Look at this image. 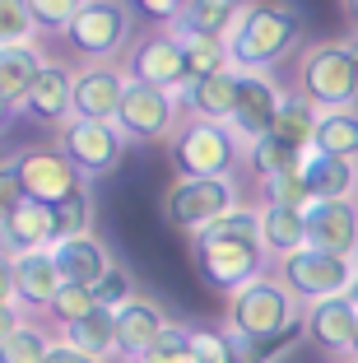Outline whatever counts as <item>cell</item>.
Instances as JSON below:
<instances>
[{
	"mask_svg": "<svg viewBox=\"0 0 358 363\" xmlns=\"http://www.w3.org/2000/svg\"><path fill=\"white\" fill-rule=\"evenodd\" d=\"M52 257H56V270H61L65 284H84V289H98V284H103V279L116 270L112 252H107L103 238H94V233L56 242V247H52Z\"/></svg>",
	"mask_w": 358,
	"mask_h": 363,
	"instance_id": "44dd1931",
	"label": "cell"
},
{
	"mask_svg": "<svg viewBox=\"0 0 358 363\" xmlns=\"http://www.w3.org/2000/svg\"><path fill=\"white\" fill-rule=\"evenodd\" d=\"M330 363H354V359H330Z\"/></svg>",
	"mask_w": 358,
	"mask_h": 363,
	"instance_id": "60d3db41",
	"label": "cell"
},
{
	"mask_svg": "<svg viewBox=\"0 0 358 363\" xmlns=\"http://www.w3.org/2000/svg\"><path fill=\"white\" fill-rule=\"evenodd\" d=\"M303 38V19L289 5H242V19L228 38L233 65L242 75H270Z\"/></svg>",
	"mask_w": 358,
	"mask_h": 363,
	"instance_id": "277c9868",
	"label": "cell"
},
{
	"mask_svg": "<svg viewBox=\"0 0 358 363\" xmlns=\"http://www.w3.org/2000/svg\"><path fill=\"white\" fill-rule=\"evenodd\" d=\"M126 145L130 140L116 130V121H79V117H70L61 130H56V150H61V159L70 163L84 182L112 177V172L121 168V159H126Z\"/></svg>",
	"mask_w": 358,
	"mask_h": 363,
	"instance_id": "9c48e42d",
	"label": "cell"
},
{
	"mask_svg": "<svg viewBox=\"0 0 358 363\" xmlns=\"http://www.w3.org/2000/svg\"><path fill=\"white\" fill-rule=\"evenodd\" d=\"M121 70L130 75V84H149V89H168V94H186L191 70H186V43L172 28L158 23L154 33H140L130 52L121 56Z\"/></svg>",
	"mask_w": 358,
	"mask_h": 363,
	"instance_id": "8fae6325",
	"label": "cell"
},
{
	"mask_svg": "<svg viewBox=\"0 0 358 363\" xmlns=\"http://www.w3.org/2000/svg\"><path fill=\"white\" fill-rule=\"evenodd\" d=\"M293 94H303L316 112L358 107V70H354V56H349L345 38L303 47V56L293 65Z\"/></svg>",
	"mask_w": 358,
	"mask_h": 363,
	"instance_id": "5b68a950",
	"label": "cell"
},
{
	"mask_svg": "<svg viewBox=\"0 0 358 363\" xmlns=\"http://www.w3.org/2000/svg\"><path fill=\"white\" fill-rule=\"evenodd\" d=\"M38 19H33V5L23 0H5L0 5V52L10 47H38Z\"/></svg>",
	"mask_w": 358,
	"mask_h": 363,
	"instance_id": "d6a6232c",
	"label": "cell"
},
{
	"mask_svg": "<svg viewBox=\"0 0 358 363\" xmlns=\"http://www.w3.org/2000/svg\"><path fill=\"white\" fill-rule=\"evenodd\" d=\"M94 298H98V308H112V312H116V308H126V303L135 298V284H130V275H126V270L116 266L112 275H107L103 284L94 289Z\"/></svg>",
	"mask_w": 358,
	"mask_h": 363,
	"instance_id": "74e56055",
	"label": "cell"
},
{
	"mask_svg": "<svg viewBox=\"0 0 358 363\" xmlns=\"http://www.w3.org/2000/svg\"><path fill=\"white\" fill-rule=\"evenodd\" d=\"M56 233H61V242H65V238L94 233V201H89V186H84V191H74L70 201L56 205Z\"/></svg>",
	"mask_w": 358,
	"mask_h": 363,
	"instance_id": "e575fe53",
	"label": "cell"
},
{
	"mask_svg": "<svg viewBox=\"0 0 358 363\" xmlns=\"http://www.w3.org/2000/svg\"><path fill=\"white\" fill-rule=\"evenodd\" d=\"M284 94L289 89L279 84L274 75H242V89H237V107H233V135L242 140L252 150L256 140L274 135V117L284 107Z\"/></svg>",
	"mask_w": 358,
	"mask_h": 363,
	"instance_id": "5bb4252c",
	"label": "cell"
},
{
	"mask_svg": "<svg viewBox=\"0 0 358 363\" xmlns=\"http://www.w3.org/2000/svg\"><path fill=\"white\" fill-rule=\"evenodd\" d=\"M237 89H242V70H228V75L201 79V84H186L181 94V117H201V121H233V107H237Z\"/></svg>",
	"mask_w": 358,
	"mask_h": 363,
	"instance_id": "cb8c5ba5",
	"label": "cell"
},
{
	"mask_svg": "<svg viewBox=\"0 0 358 363\" xmlns=\"http://www.w3.org/2000/svg\"><path fill=\"white\" fill-rule=\"evenodd\" d=\"M345 43H349V56H354V70H358V33H354V38H345Z\"/></svg>",
	"mask_w": 358,
	"mask_h": 363,
	"instance_id": "ab89813d",
	"label": "cell"
},
{
	"mask_svg": "<svg viewBox=\"0 0 358 363\" xmlns=\"http://www.w3.org/2000/svg\"><path fill=\"white\" fill-rule=\"evenodd\" d=\"M0 233H5V257H23V252H52L61 242L56 233V210L38 201H14L0 210Z\"/></svg>",
	"mask_w": 358,
	"mask_h": 363,
	"instance_id": "ac0fdd59",
	"label": "cell"
},
{
	"mask_svg": "<svg viewBox=\"0 0 358 363\" xmlns=\"http://www.w3.org/2000/svg\"><path fill=\"white\" fill-rule=\"evenodd\" d=\"M43 70H47L43 47H10V52H0V103H5L10 117L23 112V103H28Z\"/></svg>",
	"mask_w": 358,
	"mask_h": 363,
	"instance_id": "7402d4cb",
	"label": "cell"
},
{
	"mask_svg": "<svg viewBox=\"0 0 358 363\" xmlns=\"http://www.w3.org/2000/svg\"><path fill=\"white\" fill-rule=\"evenodd\" d=\"M354 363H358V340H354Z\"/></svg>",
	"mask_w": 358,
	"mask_h": 363,
	"instance_id": "b9f144b4",
	"label": "cell"
},
{
	"mask_svg": "<svg viewBox=\"0 0 358 363\" xmlns=\"http://www.w3.org/2000/svg\"><path fill=\"white\" fill-rule=\"evenodd\" d=\"M130 75L121 61H89L74 70V117L79 121H116L126 103Z\"/></svg>",
	"mask_w": 358,
	"mask_h": 363,
	"instance_id": "4fadbf2b",
	"label": "cell"
},
{
	"mask_svg": "<svg viewBox=\"0 0 358 363\" xmlns=\"http://www.w3.org/2000/svg\"><path fill=\"white\" fill-rule=\"evenodd\" d=\"M168 154L177 177H233L247 163V145L233 135V126L201 117H181Z\"/></svg>",
	"mask_w": 358,
	"mask_h": 363,
	"instance_id": "52a82bcc",
	"label": "cell"
},
{
	"mask_svg": "<svg viewBox=\"0 0 358 363\" xmlns=\"http://www.w3.org/2000/svg\"><path fill=\"white\" fill-rule=\"evenodd\" d=\"M61 340L107 363V359L116 354V312H112V308H94L84 321H74V326H65V331H61Z\"/></svg>",
	"mask_w": 358,
	"mask_h": 363,
	"instance_id": "83f0119b",
	"label": "cell"
},
{
	"mask_svg": "<svg viewBox=\"0 0 358 363\" xmlns=\"http://www.w3.org/2000/svg\"><path fill=\"white\" fill-rule=\"evenodd\" d=\"M74 14H79V5H70V0H33V19L43 33H70Z\"/></svg>",
	"mask_w": 358,
	"mask_h": 363,
	"instance_id": "8d00e7d4",
	"label": "cell"
},
{
	"mask_svg": "<svg viewBox=\"0 0 358 363\" xmlns=\"http://www.w3.org/2000/svg\"><path fill=\"white\" fill-rule=\"evenodd\" d=\"M89 182L61 159L56 145H23L5 159L0 168V205H14V201H38V205H61L70 201L74 191H84Z\"/></svg>",
	"mask_w": 358,
	"mask_h": 363,
	"instance_id": "3957f363",
	"label": "cell"
},
{
	"mask_svg": "<svg viewBox=\"0 0 358 363\" xmlns=\"http://www.w3.org/2000/svg\"><path fill=\"white\" fill-rule=\"evenodd\" d=\"M307 247L358 261V201H312L307 205Z\"/></svg>",
	"mask_w": 358,
	"mask_h": 363,
	"instance_id": "e0dca14e",
	"label": "cell"
},
{
	"mask_svg": "<svg viewBox=\"0 0 358 363\" xmlns=\"http://www.w3.org/2000/svg\"><path fill=\"white\" fill-rule=\"evenodd\" d=\"M181 43H186L191 84H201V79H214V75H228V70H237V65H233L228 43H214V38H181Z\"/></svg>",
	"mask_w": 358,
	"mask_h": 363,
	"instance_id": "4dcf8cb0",
	"label": "cell"
},
{
	"mask_svg": "<svg viewBox=\"0 0 358 363\" xmlns=\"http://www.w3.org/2000/svg\"><path fill=\"white\" fill-rule=\"evenodd\" d=\"M23 117L47 121V126H56V130L74 117V70L65 61H47V70L38 75L28 103H23Z\"/></svg>",
	"mask_w": 358,
	"mask_h": 363,
	"instance_id": "ffe728a7",
	"label": "cell"
},
{
	"mask_svg": "<svg viewBox=\"0 0 358 363\" xmlns=\"http://www.w3.org/2000/svg\"><path fill=\"white\" fill-rule=\"evenodd\" d=\"M274 275L284 279L289 294H293L303 308H312V303H326V298H345V294H354V289H358V261L330 257V252H316V247H303L298 257L279 261V266H274Z\"/></svg>",
	"mask_w": 358,
	"mask_h": 363,
	"instance_id": "ba28073f",
	"label": "cell"
},
{
	"mask_svg": "<svg viewBox=\"0 0 358 363\" xmlns=\"http://www.w3.org/2000/svg\"><path fill=\"white\" fill-rule=\"evenodd\" d=\"M177 126H181V94L149 89V84L126 89V103L116 112V130H121L130 145H158V140L172 145Z\"/></svg>",
	"mask_w": 358,
	"mask_h": 363,
	"instance_id": "7c38bea8",
	"label": "cell"
},
{
	"mask_svg": "<svg viewBox=\"0 0 358 363\" xmlns=\"http://www.w3.org/2000/svg\"><path fill=\"white\" fill-rule=\"evenodd\" d=\"M47 363H103V359H94V354H84V350H74V345H56V350H52V359H47Z\"/></svg>",
	"mask_w": 358,
	"mask_h": 363,
	"instance_id": "f35d334b",
	"label": "cell"
},
{
	"mask_svg": "<svg viewBox=\"0 0 358 363\" xmlns=\"http://www.w3.org/2000/svg\"><path fill=\"white\" fill-rule=\"evenodd\" d=\"M303 177L312 201H358V163L354 159H326V154H307Z\"/></svg>",
	"mask_w": 358,
	"mask_h": 363,
	"instance_id": "d4e9b609",
	"label": "cell"
},
{
	"mask_svg": "<svg viewBox=\"0 0 358 363\" xmlns=\"http://www.w3.org/2000/svg\"><path fill=\"white\" fill-rule=\"evenodd\" d=\"M303 335L326 354V359H354V340H358V298H326L312 303L303 312Z\"/></svg>",
	"mask_w": 358,
	"mask_h": 363,
	"instance_id": "2e32d148",
	"label": "cell"
},
{
	"mask_svg": "<svg viewBox=\"0 0 358 363\" xmlns=\"http://www.w3.org/2000/svg\"><path fill=\"white\" fill-rule=\"evenodd\" d=\"M303 303L289 294V284L279 275H265L256 284H247L242 294H233L223 308V331L242 345L256 363H270V350H284L289 335L303 331Z\"/></svg>",
	"mask_w": 358,
	"mask_h": 363,
	"instance_id": "7a4b0ae2",
	"label": "cell"
},
{
	"mask_svg": "<svg viewBox=\"0 0 358 363\" xmlns=\"http://www.w3.org/2000/svg\"><path fill=\"white\" fill-rule=\"evenodd\" d=\"M130 33H135V10H130V5L84 0L65 38L74 43V52L84 56V65H89V61H121V56L130 52V43H135Z\"/></svg>",
	"mask_w": 358,
	"mask_h": 363,
	"instance_id": "30bf717a",
	"label": "cell"
},
{
	"mask_svg": "<svg viewBox=\"0 0 358 363\" xmlns=\"http://www.w3.org/2000/svg\"><path fill=\"white\" fill-rule=\"evenodd\" d=\"M316 126H321V112H316L303 94H293V89H289V94H284V107H279V117H274V135L284 140V145H293L298 154H312Z\"/></svg>",
	"mask_w": 358,
	"mask_h": 363,
	"instance_id": "f1b7e54d",
	"label": "cell"
},
{
	"mask_svg": "<svg viewBox=\"0 0 358 363\" xmlns=\"http://www.w3.org/2000/svg\"><path fill=\"white\" fill-rule=\"evenodd\" d=\"M61 335H52L43 321H14L5 326V340H0V363H47Z\"/></svg>",
	"mask_w": 358,
	"mask_h": 363,
	"instance_id": "4316f807",
	"label": "cell"
},
{
	"mask_svg": "<svg viewBox=\"0 0 358 363\" xmlns=\"http://www.w3.org/2000/svg\"><path fill=\"white\" fill-rule=\"evenodd\" d=\"M247 196L237 186V177H177L163 196V224L172 233L201 238L205 228H214L219 219H228L233 210H242Z\"/></svg>",
	"mask_w": 358,
	"mask_h": 363,
	"instance_id": "8992f818",
	"label": "cell"
},
{
	"mask_svg": "<svg viewBox=\"0 0 358 363\" xmlns=\"http://www.w3.org/2000/svg\"><path fill=\"white\" fill-rule=\"evenodd\" d=\"M261 247H265V257H270L274 266L298 257L307 247V210H293V205H261Z\"/></svg>",
	"mask_w": 358,
	"mask_h": 363,
	"instance_id": "603a6c76",
	"label": "cell"
},
{
	"mask_svg": "<svg viewBox=\"0 0 358 363\" xmlns=\"http://www.w3.org/2000/svg\"><path fill=\"white\" fill-rule=\"evenodd\" d=\"M61 289H65V279H61V270H56L52 252L5 257V298H10V303L38 312V308H52Z\"/></svg>",
	"mask_w": 358,
	"mask_h": 363,
	"instance_id": "9a60e30c",
	"label": "cell"
},
{
	"mask_svg": "<svg viewBox=\"0 0 358 363\" xmlns=\"http://www.w3.org/2000/svg\"><path fill=\"white\" fill-rule=\"evenodd\" d=\"M303 159H307V154H298L293 145H284L279 135H265V140H256L252 150H247V163L256 168V182H265V177H279V172H293V168H303Z\"/></svg>",
	"mask_w": 358,
	"mask_h": 363,
	"instance_id": "1f68e13d",
	"label": "cell"
},
{
	"mask_svg": "<svg viewBox=\"0 0 358 363\" xmlns=\"http://www.w3.org/2000/svg\"><path fill=\"white\" fill-rule=\"evenodd\" d=\"M168 326H172L168 312L158 308L154 298L135 294L126 308H116V354H121V359H130V363L145 359V354L163 340V331H168Z\"/></svg>",
	"mask_w": 358,
	"mask_h": 363,
	"instance_id": "d6986e66",
	"label": "cell"
},
{
	"mask_svg": "<svg viewBox=\"0 0 358 363\" xmlns=\"http://www.w3.org/2000/svg\"><path fill=\"white\" fill-rule=\"evenodd\" d=\"M256 186H261V196H256L261 205H293V210H307V205H312V191H307L303 168L279 172V177H265V182H256Z\"/></svg>",
	"mask_w": 358,
	"mask_h": 363,
	"instance_id": "836d02e7",
	"label": "cell"
},
{
	"mask_svg": "<svg viewBox=\"0 0 358 363\" xmlns=\"http://www.w3.org/2000/svg\"><path fill=\"white\" fill-rule=\"evenodd\" d=\"M312 154H326V159H354L358 163V107H345V112H321Z\"/></svg>",
	"mask_w": 358,
	"mask_h": 363,
	"instance_id": "f546056e",
	"label": "cell"
},
{
	"mask_svg": "<svg viewBox=\"0 0 358 363\" xmlns=\"http://www.w3.org/2000/svg\"><path fill=\"white\" fill-rule=\"evenodd\" d=\"M94 308H98L94 289H84V284H65L61 294H56V303H52L47 312H52L56 331H65V326H74V321H84V317H89Z\"/></svg>",
	"mask_w": 358,
	"mask_h": 363,
	"instance_id": "d590c367",
	"label": "cell"
},
{
	"mask_svg": "<svg viewBox=\"0 0 358 363\" xmlns=\"http://www.w3.org/2000/svg\"><path fill=\"white\" fill-rule=\"evenodd\" d=\"M191 257L196 270L210 289H219L223 298L242 294L247 284L270 275V257L261 247V205H242L201 238H191Z\"/></svg>",
	"mask_w": 358,
	"mask_h": 363,
	"instance_id": "6da1fadb",
	"label": "cell"
},
{
	"mask_svg": "<svg viewBox=\"0 0 358 363\" xmlns=\"http://www.w3.org/2000/svg\"><path fill=\"white\" fill-rule=\"evenodd\" d=\"M237 19H242V5H233V0H196V5L181 10L172 33L177 38H214V43H228Z\"/></svg>",
	"mask_w": 358,
	"mask_h": 363,
	"instance_id": "484cf974",
	"label": "cell"
}]
</instances>
